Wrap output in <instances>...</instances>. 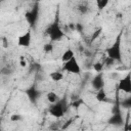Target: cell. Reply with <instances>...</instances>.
<instances>
[{
	"instance_id": "cell-1",
	"label": "cell",
	"mask_w": 131,
	"mask_h": 131,
	"mask_svg": "<svg viewBox=\"0 0 131 131\" xmlns=\"http://www.w3.org/2000/svg\"><path fill=\"white\" fill-rule=\"evenodd\" d=\"M45 33H46V35L49 37V39H50L51 42L59 41V40H61V39L64 37V33H63V31L61 30L60 25H59L58 10H57V13H56V15H55L54 20L47 27Z\"/></svg>"
},
{
	"instance_id": "cell-2",
	"label": "cell",
	"mask_w": 131,
	"mask_h": 131,
	"mask_svg": "<svg viewBox=\"0 0 131 131\" xmlns=\"http://www.w3.org/2000/svg\"><path fill=\"white\" fill-rule=\"evenodd\" d=\"M122 34L123 33L120 32L118 34L116 40L113 42V44L105 50L107 57H110L118 62L123 61V58H122Z\"/></svg>"
},
{
	"instance_id": "cell-3",
	"label": "cell",
	"mask_w": 131,
	"mask_h": 131,
	"mask_svg": "<svg viewBox=\"0 0 131 131\" xmlns=\"http://www.w3.org/2000/svg\"><path fill=\"white\" fill-rule=\"evenodd\" d=\"M69 105H70V103L68 102V98L64 95L63 97L59 98L56 102L50 104V106L48 108V113L53 118L59 119V118L63 117V115L67 113V111L69 108Z\"/></svg>"
},
{
	"instance_id": "cell-4",
	"label": "cell",
	"mask_w": 131,
	"mask_h": 131,
	"mask_svg": "<svg viewBox=\"0 0 131 131\" xmlns=\"http://www.w3.org/2000/svg\"><path fill=\"white\" fill-rule=\"evenodd\" d=\"M107 123L110 125H113V126H122L124 124V118L122 116V113H121V105H120V101L119 99H117V102L116 104L114 105L113 107V111H112V116L110 117V119L107 120Z\"/></svg>"
},
{
	"instance_id": "cell-5",
	"label": "cell",
	"mask_w": 131,
	"mask_h": 131,
	"mask_svg": "<svg viewBox=\"0 0 131 131\" xmlns=\"http://www.w3.org/2000/svg\"><path fill=\"white\" fill-rule=\"evenodd\" d=\"M61 69L63 72H68V73L74 74V75H79L81 73V67H80L76 56L72 57L70 60H68L66 62H62Z\"/></svg>"
},
{
	"instance_id": "cell-6",
	"label": "cell",
	"mask_w": 131,
	"mask_h": 131,
	"mask_svg": "<svg viewBox=\"0 0 131 131\" xmlns=\"http://www.w3.org/2000/svg\"><path fill=\"white\" fill-rule=\"evenodd\" d=\"M39 1H35V4L33 5V7L26 12L25 14V17L28 21V24L31 26V27H35L36 24H37V20L39 18Z\"/></svg>"
},
{
	"instance_id": "cell-7",
	"label": "cell",
	"mask_w": 131,
	"mask_h": 131,
	"mask_svg": "<svg viewBox=\"0 0 131 131\" xmlns=\"http://www.w3.org/2000/svg\"><path fill=\"white\" fill-rule=\"evenodd\" d=\"M117 89L126 94H131V72H127L125 76L119 80Z\"/></svg>"
},
{
	"instance_id": "cell-8",
	"label": "cell",
	"mask_w": 131,
	"mask_h": 131,
	"mask_svg": "<svg viewBox=\"0 0 131 131\" xmlns=\"http://www.w3.org/2000/svg\"><path fill=\"white\" fill-rule=\"evenodd\" d=\"M25 93L27 94L29 100H30L33 104H36V103H37L39 97H40L41 94H42V92L37 88L36 84H33V85H31L28 89H26V90H25Z\"/></svg>"
},
{
	"instance_id": "cell-9",
	"label": "cell",
	"mask_w": 131,
	"mask_h": 131,
	"mask_svg": "<svg viewBox=\"0 0 131 131\" xmlns=\"http://www.w3.org/2000/svg\"><path fill=\"white\" fill-rule=\"evenodd\" d=\"M91 86L92 88L97 91L101 88H104V79H103V74L102 72L100 73H97L91 80Z\"/></svg>"
},
{
	"instance_id": "cell-10",
	"label": "cell",
	"mask_w": 131,
	"mask_h": 131,
	"mask_svg": "<svg viewBox=\"0 0 131 131\" xmlns=\"http://www.w3.org/2000/svg\"><path fill=\"white\" fill-rule=\"evenodd\" d=\"M32 42V32L31 30H28L26 33L20 35L17 38V45L20 47H29Z\"/></svg>"
},
{
	"instance_id": "cell-11",
	"label": "cell",
	"mask_w": 131,
	"mask_h": 131,
	"mask_svg": "<svg viewBox=\"0 0 131 131\" xmlns=\"http://www.w3.org/2000/svg\"><path fill=\"white\" fill-rule=\"evenodd\" d=\"M74 56H75L74 50L71 49V48H68V49H66V50L62 52V54H61V56H60L61 62H66V61L70 60V59H71L72 57H74Z\"/></svg>"
},
{
	"instance_id": "cell-12",
	"label": "cell",
	"mask_w": 131,
	"mask_h": 131,
	"mask_svg": "<svg viewBox=\"0 0 131 131\" xmlns=\"http://www.w3.org/2000/svg\"><path fill=\"white\" fill-rule=\"evenodd\" d=\"M95 98L98 102H103V101H106L107 99V94L104 90V88H101L99 90L96 91V94H95Z\"/></svg>"
},
{
	"instance_id": "cell-13",
	"label": "cell",
	"mask_w": 131,
	"mask_h": 131,
	"mask_svg": "<svg viewBox=\"0 0 131 131\" xmlns=\"http://www.w3.org/2000/svg\"><path fill=\"white\" fill-rule=\"evenodd\" d=\"M49 78L53 82H59L63 79V74L61 72H58V71H53V72L49 73Z\"/></svg>"
},
{
	"instance_id": "cell-14",
	"label": "cell",
	"mask_w": 131,
	"mask_h": 131,
	"mask_svg": "<svg viewBox=\"0 0 131 131\" xmlns=\"http://www.w3.org/2000/svg\"><path fill=\"white\" fill-rule=\"evenodd\" d=\"M46 99H47V101L51 104V103L56 102V101L59 99V96H58L54 91H48V92L46 93Z\"/></svg>"
},
{
	"instance_id": "cell-15",
	"label": "cell",
	"mask_w": 131,
	"mask_h": 131,
	"mask_svg": "<svg viewBox=\"0 0 131 131\" xmlns=\"http://www.w3.org/2000/svg\"><path fill=\"white\" fill-rule=\"evenodd\" d=\"M120 105H121V107L130 111L131 110V94H129V96H127L126 98L121 100L120 101Z\"/></svg>"
},
{
	"instance_id": "cell-16",
	"label": "cell",
	"mask_w": 131,
	"mask_h": 131,
	"mask_svg": "<svg viewBox=\"0 0 131 131\" xmlns=\"http://www.w3.org/2000/svg\"><path fill=\"white\" fill-rule=\"evenodd\" d=\"M110 0H95V4H96V8L98 10H103L107 4H108Z\"/></svg>"
},
{
	"instance_id": "cell-17",
	"label": "cell",
	"mask_w": 131,
	"mask_h": 131,
	"mask_svg": "<svg viewBox=\"0 0 131 131\" xmlns=\"http://www.w3.org/2000/svg\"><path fill=\"white\" fill-rule=\"evenodd\" d=\"M52 50H53V44L51 41L48 43H45L43 45V51L45 53H50V52H52Z\"/></svg>"
},
{
	"instance_id": "cell-18",
	"label": "cell",
	"mask_w": 131,
	"mask_h": 131,
	"mask_svg": "<svg viewBox=\"0 0 131 131\" xmlns=\"http://www.w3.org/2000/svg\"><path fill=\"white\" fill-rule=\"evenodd\" d=\"M83 103H84V101H83V99H82V98H75V99H74V101H73L70 105H72V106H73V107H75V108H79Z\"/></svg>"
},
{
	"instance_id": "cell-19",
	"label": "cell",
	"mask_w": 131,
	"mask_h": 131,
	"mask_svg": "<svg viewBox=\"0 0 131 131\" xmlns=\"http://www.w3.org/2000/svg\"><path fill=\"white\" fill-rule=\"evenodd\" d=\"M101 32H102V29L101 28H99V29H97L96 31H94V33L91 35V39H90V43H92V42H94L98 37H99V35L101 34Z\"/></svg>"
},
{
	"instance_id": "cell-20",
	"label": "cell",
	"mask_w": 131,
	"mask_h": 131,
	"mask_svg": "<svg viewBox=\"0 0 131 131\" xmlns=\"http://www.w3.org/2000/svg\"><path fill=\"white\" fill-rule=\"evenodd\" d=\"M103 67H104V64H103L102 62H100V61H97V62H95V63L93 64V69H94V71H95L96 73L102 72Z\"/></svg>"
},
{
	"instance_id": "cell-21",
	"label": "cell",
	"mask_w": 131,
	"mask_h": 131,
	"mask_svg": "<svg viewBox=\"0 0 131 131\" xmlns=\"http://www.w3.org/2000/svg\"><path fill=\"white\" fill-rule=\"evenodd\" d=\"M21 120H23V117L19 114H12L10 116V121L13 122V123H17V122H19Z\"/></svg>"
},
{
	"instance_id": "cell-22",
	"label": "cell",
	"mask_w": 131,
	"mask_h": 131,
	"mask_svg": "<svg viewBox=\"0 0 131 131\" xmlns=\"http://www.w3.org/2000/svg\"><path fill=\"white\" fill-rule=\"evenodd\" d=\"M78 9H79V11H80L82 14H84V13H86V12L88 11V7L85 6V5H80V6L78 7Z\"/></svg>"
},
{
	"instance_id": "cell-23",
	"label": "cell",
	"mask_w": 131,
	"mask_h": 131,
	"mask_svg": "<svg viewBox=\"0 0 131 131\" xmlns=\"http://www.w3.org/2000/svg\"><path fill=\"white\" fill-rule=\"evenodd\" d=\"M19 64H20V67H23V68H25V67H27V61H26V59H25V57H24V56H20V60H19Z\"/></svg>"
},
{
	"instance_id": "cell-24",
	"label": "cell",
	"mask_w": 131,
	"mask_h": 131,
	"mask_svg": "<svg viewBox=\"0 0 131 131\" xmlns=\"http://www.w3.org/2000/svg\"><path fill=\"white\" fill-rule=\"evenodd\" d=\"M124 130L126 131H131V123H126L125 127H124Z\"/></svg>"
},
{
	"instance_id": "cell-25",
	"label": "cell",
	"mask_w": 131,
	"mask_h": 131,
	"mask_svg": "<svg viewBox=\"0 0 131 131\" xmlns=\"http://www.w3.org/2000/svg\"><path fill=\"white\" fill-rule=\"evenodd\" d=\"M27 1H38V0H27Z\"/></svg>"
},
{
	"instance_id": "cell-26",
	"label": "cell",
	"mask_w": 131,
	"mask_h": 131,
	"mask_svg": "<svg viewBox=\"0 0 131 131\" xmlns=\"http://www.w3.org/2000/svg\"><path fill=\"white\" fill-rule=\"evenodd\" d=\"M38 1H39V0H38Z\"/></svg>"
}]
</instances>
